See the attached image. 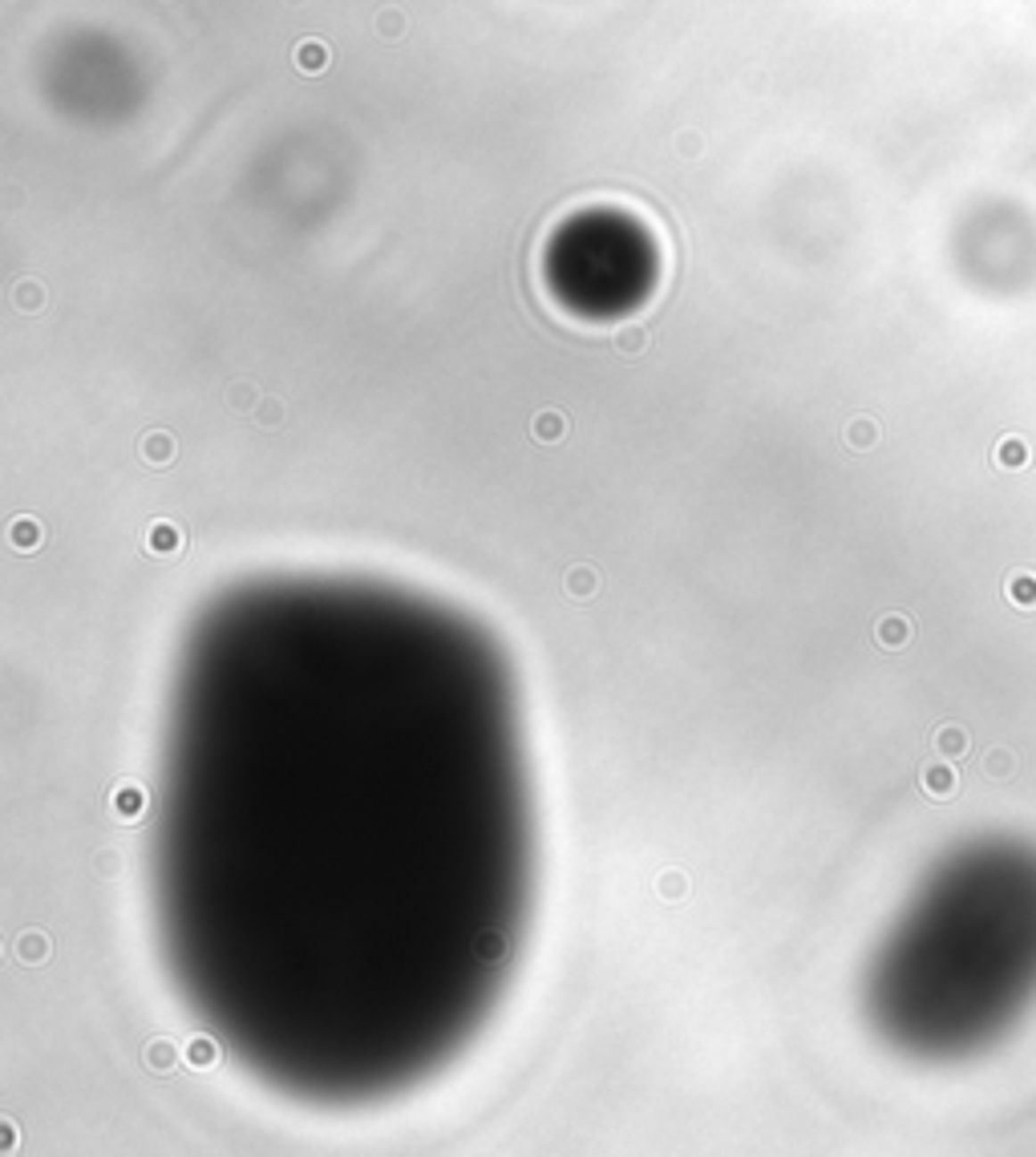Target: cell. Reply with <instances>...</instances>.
<instances>
[{
  "label": "cell",
  "instance_id": "1",
  "mask_svg": "<svg viewBox=\"0 0 1036 1157\" xmlns=\"http://www.w3.org/2000/svg\"><path fill=\"white\" fill-rule=\"evenodd\" d=\"M992 462L1000 465V470H1024V465L1032 462V446H1028V441L1020 438V433H1008V438L996 441Z\"/></svg>",
  "mask_w": 1036,
  "mask_h": 1157
},
{
  "label": "cell",
  "instance_id": "2",
  "mask_svg": "<svg viewBox=\"0 0 1036 1157\" xmlns=\"http://www.w3.org/2000/svg\"><path fill=\"white\" fill-rule=\"evenodd\" d=\"M1004 591H1008V599L1016 607H1024V611H1032L1036 607V570H1008V578H1004Z\"/></svg>",
  "mask_w": 1036,
  "mask_h": 1157
},
{
  "label": "cell",
  "instance_id": "3",
  "mask_svg": "<svg viewBox=\"0 0 1036 1157\" xmlns=\"http://www.w3.org/2000/svg\"><path fill=\"white\" fill-rule=\"evenodd\" d=\"M146 546L154 554H175L178 546H183V530H178L175 522H154L146 530Z\"/></svg>",
  "mask_w": 1036,
  "mask_h": 1157
},
{
  "label": "cell",
  "instance_id": "4",
  "mask_svg": "<svg viewBox=\"0 0 1036 1157\" xmlns=\"http://www.w3.org/2000/svg\"><path fill=\"white\" fill-rule=\"evenodd\" d=\"M907 636H911V623L903 620V615H887V620L878 623V640L883 644H891V648H899V644H907Z\"/></svg>",
  "mask_w": 1036,
  "mask_h": 1157
},
{
  "label": "cell",
  "instance_id": "5",
  "mask_svg": "<svg viewBox=\"0 0 1036 1157\" xmlns=\"http://www.w3.org/2000/svg\"><path fill=\"white\" fill-rule=\"evenodd\" d=\"M296 62H300V70L317 73V70H325V65H328V49L320 41H304V45H300V53H296Z\"/></svg>",
  "mask_w": 1036,
  "mask_h": 1157
},
{
  "label": "cell",
  "instance_id": "6",
  "mask_svg": "<svg viewBox=\"0 0 1036 1157\" xmlns=\"http://www.w3.org/2000/svg\"><path fill=\"white\" fill-rule=\"evenodd\" d=\"M142 454H146V462H170L175 457V441L167 438V433H150L146 438V446H142Z\"/></svg>",
  "mask_w": 1036,
  "mask_h": 1157
},
{
  "label": "cell",
  "instance_id": "7",
  "mask_svg": "<svg viewBox=\"0 0 1036 1157\" xmlns=\"http://www.w3.org/2000/svg\"><path fill=\"white\" fill-rule=\"evenodd\" d=\"M535 438L539 441H559L563 438V413H555V409L539 413L535 417Z\"/></svg>",
  "mask_w": 1036,
  "mask_h": 1157
},
{
  "label": "cell",
  "instance_id": "8",
  "mask_svg": "<svg viewBox=\"0 0 1036 1157\" xmlns=\"http://www.w3.org/2000/svg\"><path fill=\"white\" fill-rule=\"evenodd\" d=\"M846 438H851V446H854V449H867V446H875L878 425H875L870 417H859V421H851V430H846Z\"/></svg>",
  "mask_w": 1036,
  "mask_h": 1157
},
{
  "label": "cell",
  "instance_id": "9",
  "mask_svg": "<svg viewBox=\"0 0 1036 1157\" xmlns=\"http://www.w3.org/2000/svg\"><path fill=\"white\" fill-rule=\"evenodd\" d=\"M9 538H12V546L29 551V546L41 543V526H37V522H12L9 526Z\"/></svg>",
  "mask_w": 1036,
  "mask_h": 1157
},
{
  "label": "cell",
  "instance_id": "10",
  "mask_svg": "<svg viewBox=\"0 0 1036 1157\" xmlns=\"http://www.w3.org/2000/svg\"><path fill=\"white\" fill-rule=\"evenodd\" d=\"M567 587L575 591V595H588V591H596V575L591 570H571V578H567Z\"/></svg>",
  "mask_w": 1036,
  "mask_h": 1157
},
{
  "label": "cell",
  "instance_id": "11",
  "mask_svg": "<svg viewBox=\"0 0 1036 1157\" xmlns=\"http://www.w3.org/2000/svg\"><path fill=\"white\" fill-rule=\"evenodd\" d=\"M964 745H967V736L959 733V728H943V736H940L943 753H964Z\"/></svg>",
  "mask_w": 1036,
  "mask_h": 1157
},
{
  "label": "cell",
  "instance_id": "12",
  "mask_svg": "<svg viewBox=\"0 0 1036 1157\" xmlns=\"http://www.w3.org/2000/svg\"><path fill=\"white\" fill-rule=\"evenodd\" d=\"M951 785H956V781H951L948 769H931L927 773V789H931V793H948Z\"/></svg>",
  "mask_w": 1036,
  "mask_h": 1157
},
{
  "label": "cell",
  "instance_id": "13",
  "mask_svg": "<svg viewBox=\"0 0 1036 1157\" xmlns=\"http://www.w3.org/2000/svg\"><path fill=\"white\" fill-rule=\"evenodd\" d=\"M640 341H644L640 332H620V344H624L628 352H636V349H640Z\"/></svg>",
  "mask_w": 1036,
  "mask_h": 1157
}]
</instances>
